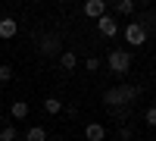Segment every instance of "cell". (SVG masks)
Returning a JSON list of instances; mask_svg holds the SVG:
<instances>
[{
  "instance_id": "1",
  "label": "cell",
  "mask_w": 156,
  "mask_h": 141,
  "mask_svg": "<svg viewBox=\"0 0 156 141\" xmlns=\"http://www.w3.org/2000/svg\"><path fill=\"white\" fill-rule=\"evenodd\" d=\"M137 94H140V88H134V85H119V88H109V91H103V104L115 110V107L131 104Z\"/></svg>"
},
{
  "instance_id": "2",
  "label": "cell",
  "mask_w": 156,
  "mask_h": 141,
  "mask_svg": "<svg viewBox=\"0 0 156 141\" xmlns=\"http://www.w3.org/2000/svg\"><path fill=\"white\" fill-rule=\"evenodd\" d=\"M106 66H109L115 75H125L128 69H131V54H128V50H109Z\"/></svg>"
},
{
  "instance_id": "3",
  "label": "cell",
  "mask_w": 156,
  "mask_h": 141,
  "mask_svg": "<svg viewBox=\"0 0 156 141\" xmlns=\"http://www.w3.org/2000/svg\"><path fill=\"white\" fill-rule=\"evenodd\" d=\"M125 41L131 44V47H140V44L147 41V25H144V22H131V25L125 28Z\"/></svg>"
},
{
  "instance_id": "4",
  "label": "cell",
  "mask_w": 156,
  "mask_h": 141,
  "mask_svg": "<svg viewBox=\"0 0 156 141\" xmlns=\"http://www.w3.org/2000/svg\"><path fill=\"white\" fill-rule=\"evenodd\" d=\"M59 54H62L59 35H44L41 38V57H59Z\"/></svg>"
},
{
  "instance_id": "5",
  "label": "cell",
  "mask_w": 156,
  "mask_h": 141,
  "mask_svg": "<svg viewBox=\"0 0 156 141\" xmlns=\"http://www.w3.org/2000/svg\"><path fill=\"white\" fill-rule=\"evenodd\" d=\"M97 28L103 38H112L115 32H119V22H115V16H109V13H103V16L97 19Z\"/></svg>"
},
{
  "instance_id": "6",
  "label": "cell",
  "mask_w": 156,
  "mask_h": 141,
  "mask_svg": "<svg viewBox=\"0 0 156 141\" xmlns=\"http://www.w3.org/2000/svg\"><path fill=\"white\" fill-rule=\"evenodd\" d=\"M84 16H90V19H100L103 13H106V3H103V0H84Z\"/></svg>"
},
{
  "instance_id": "7",
  "label": "cell",
  "mask_w": 156,
  "mask_h": 141,
  "mask_svg": "<svg viewBox=\"0 0 156 141\" xmlns=\"http://www.w3.org/2000/svg\"><path fill=\"white\" fill-rule=\"evenodd\" d=\"M84 138L87 141H103V138H106V125H100V122L84 125Z\"/></svg>"
},
{
  "instance_id": "8",
  "label": "cell",
  "mask_w": 156,
  "mask_h": 141,
  "mask_svg": "<svg viewBox=\"0 0 156 141\" xmlns=\"http://www.w3.org/2000/svg\"><path fill=\"white\" fill-rule=\"evenodd\" d=\"M16 32H19V22L12 19V16H3V19H0V38H12Z\"/></svg>"
},
{
  "instance_id": "9",
  "label": "cell",
  "mask_w": 156,
  "mask_h": 141,
  "mask_svg": "<svg viewBox=\"0 0 156 141\" xmlns=\"http://www.w3.org/2000/svg\"><path fill=\"white\" fill-rule=\"evenodd\" d=\"M59 63H62V69H69V72H72V69L78 66V57L72 54V50H62V54H59Z\"/></svg>"
},
{
  "instance_id": "10",
  "label": "cell",
  "mask_w": 156,
  "mask_h": 141,
  "mask_svg": "<svg viewBox=\"0 0 156 141\" xmlns=\"http://www.w3.org/2000/svg\"><path fill=\"white\" fill-rule=\"evenodd\" d=\"M9 113H12V119H25L28 116V104H25V100H16V104L9 107Z\"/></svg>"
},
{
  "instance_id": "11",
  "label": "cell",
  "mask_w": 156,
  "mask_h": 141,
  "mask_svg": "<svg viewBox=\"0 0 156 141\" xmlns=\"http://www.w3.org/2000/svg\"><path fill=\"white\" fill-rule=\"evenodd\" d=\"M44 110L50 113V116H56V113H62V100L59 97H47L44 100Z\"/></svg>"
},
{
  "instance_id": "12",
  "label": "cell",
  "mask_w": 156,
  "mask_h": 141,
  "mask_svg": "<svg viewBox=\"0 0 156 141\" xmlns=\"http://www.w3.org/2000/svg\"><path fill=\"white\" fill-rule=\"evenodd\" d=\"M25 141H47V129H41V125H31L28 135H25Z\"/></svg>"
},
{
  "instance_id": "13",
  "label": "cell",
  "mask_w": 156,
  "mask_h": 141,
  "mask_svg": "<svg viewBox=\"0 0 156 141\" xmlns=\"http://www.w3.org/2000/svg\"><path fill=\"white\" fill-rule=\"evenodd\" d=\"M115 13H119V16H131L134 3H131V0H119V3H115Z\"/></svg>"
},
{
  "instance_id": "14",
  "label": "cell",
  "mask_w": 156,
  "mask_h": 141,
  "mask_svg": "<svg viewBox=\"0 0 156 141\" xmlns=\"http://www.w3.org/2000/svg\"><path fill=\"white\" fill-rule=\"evenodd\" d=\"M0 141H16V125H3L0 129Z\"/></svg>"
},
{
  "instance_id": "15",
  "label": "cell",
  "mask_w": 156,
  "mask_h": 141,
  "mask_svg": "<svg viewBox=\"0 0 156 141\" xmlns=\"http://www.w3.org/2000/svg\"><path fill=\"white\" fill-rule=\"evenodd\" d=\"M84 69H87V72H97V69H100V60H97V57H87V60H84Z\"/></svg>"
},
{
  "instance_id": "16",
  "label": "cell",
  "mask_w": 156,
  "mask_h": 141,
  "mask_svg": "<svg viewBox=\"0 0 156 141\" xmlns=\"http://www.w3.org/2000/svg\"><path fill=\"white\" fill-rule=\"evenodd\" d=\"M0 82H12V66H0Z\"/></svg>"
},
{
  "instance_id": "17",
  "label": "cell",
  "mask_w": 156,
  "mask_h": 141,
  "mask_svg": "<svg viewBox=\"0 0 156 141\" xmlns=\"http://www.w3.org/2000/svg\"><path fill=\"white\" fill-rule=\"evenodd\" d=\"M144 122H147V125H153V129H156V107H150V110H147V116H144Z\"/></svg>"
}]
</instances>
